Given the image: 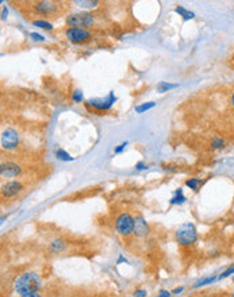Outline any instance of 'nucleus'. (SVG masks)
Returning <instances> with one entry per match:
<instances>
[{"mask_svg":"<svg viewBox=\"0 0 234 297\" xmlns=\"http://www.w3.org/2000/svg\"><path fill=\"white\" fill-rule=\"evenodd\" d=\"M175 237L180 246H191L198 241V230L194 223H184L176 230Z\"/></svg>","mask_w":234,"mask_h":297,"instance_id":"2","label":"nucleus"},{"mask_svg":"<svg viewBox=\"0 0 234 297\" xmlns=\"http://www.w3.org/2000/svg\"><path fill=\"white\" fill-rule=\"evenodd\" d=\"M66 25L76 27H91L94 25V15L92 14H75L66 18Z\"/></svg>","mask_w":234,"mask_h":297,"instance_id":"6","label":"nucleus"},{"mask_svg":"<svg viewBox=\"0 0 234 297\" xmlns=\"http://www.w3.org/2000/svg\"><path fill=\"white\" fill-rule=\"evenodd\" d=\"M120 262H126V259L123 257H119V259H118V262L117 263H120Z\"/></svg>","mask_w":234,"mask_h":297,"instance_id":"34","label":"nucleus"},{"mask_svg":"<svg viewBox=\"0 0 234 297\" xmlns=\"http://www.w3.org/2000/svg\"><path fill=\"white\" fill-rule=\"evenodd\" d=\"M72 100H73L75 103H81V101H83V92H81V91H75V92L72 94Z\"/></svg>","mask_w":234,"mask_h":297,"instance_id":"24","label":"nucleus"},{"mask_svg":"<svg viewBox=\"0 0 234 297\" xmlns=\"http://www.w3.org/2000/svg\"><path fill=\"white\" fill-rule=\"evenodd\" d=\"M76 4H79L80 7H84V8H92L99 4V1L96 0H76Z\"/></svg>","mask_w":234,"mask_h":297,"instance_id":"17","label":"nucleus"},{"mask_svg":"<svg viewBox=\"0 0 234 297\" xmlns=\"http://www.w3.org/2000/svg\"><path fill=\"white\" fill-rule=\"evenodd\" d=\"M232 281H233V284H234V276H233V277H232Z\"/></svg>","mask_w":234,"mask_h":297,"instance_id":"37","label":"nucleus"},{"mask_svg":"<svg viewBox=\"0 0 234 297\" xmlns=\"http://www.w3.org/2000/svg\"><path fill=\"white\" fill-rule=\"evenodd\" d=\"M49 250L53 254H60V252H62L65 250V243L61 239H55L53 242L50 243Z\"/></svg>","mask_w":234,"mask_h":297,"instance_id":"14","label":"nucleus"},{"mask_svg":"<svg viewBox=\"0 0 234 297\" xmlns=\"http://www.w3.org/2000/svg\"><path fill=\"white\" fill-rule=\"evenodd\" d=\"M60 3L57 1H37L34 3L35 12H38L40 15H45V16H55L57 15L58 10H60Z\"/></svg>","mask_w":234,"mask_h":297,"instance_id":"4","label":"nucleus"},{"mask_svg":"<svg viewBox=\"0 0 234 297\" xmlns=\"http://www.w3.org/2000/svg\"><path fill=\"white\" fill-rule=\"evenodd\" d=\"M115 101H117V98H115L113 92H110V95L106 99H91L87 103L91 107H94L95 109H98V111H106V109L111 108Z\"/></svg>","mask_w":234,"mask_h":297,"instance_id":"10","label":"nucleus"},{"mask_svg":"<svg viewBox=\"0 0 234 297\" xmlns=\"http://www.w3.org/2000/svg\"><path fill=\"white\" fill-rule=\"evenodd\" d=\"M177 87V84H170V83H165V81H161L159 85H157V89L160 92H168L170 89H174Z\"/></svg>","mask_w":234,"mask_h":297,"instance_id":"20","label":"nucleus"},{"mask_svg":"<svg viewBox=\"0 0 234 297\" xmlns=\"http://www.w3.org/2000/svg\"><path fill=\"white\" fill-rule=\"evenodd\" d=\"M184 287H179V288H175L174 291H172V295H180V293L184 292Z\"/></svg>","mask_w":234,"mask_h":297,"instance_id":"29","label":"nucleus"},{"mask_svg":"<svg viewBox=\"0 0 234 297\" xmlns=\"http://www.w3.org/2000/svg\"><path fill=\"white\" fill-rule=\"evenodd\" d=\"M41 288H42V280H41L40 274L35 272L23 273L14 281V291L19 296L38 293Z\"/></svg>","mask_w":234,"mask_h":297,"instance_id":"1","label":"nucleus"},{"mask_svg":"<svg viewBox=\"0 0 234 297\" xmlns=\"http://www.w3.org/2000/svg\"><path fill=\"white\" fill-rule=\"evenodd\" d=\"M202 184H203V181L200 180V178H188L187 181H185V187H188L189 189H192V191H195V192H198L199 191V188L202 187Z\"/></svg>","mask_w":234,"mask_h":297,"instance_id":"15","label":"nucleus"},{"mask_svg":"<svg viewBox=\"0 0 234 297\" xmlns=\"http://www.w3.org/2000/svg\"><path fill=\"white\" fill-rule=\"evenodd\" d=\"M230 297H234V291H233V292H232V295H230Z\"/></svg>","mask_w":234,"mask_h":297,"instance_id":"36","label":"nucleus"},{"mask_svg":"<svg viewBox=\"0 0 234 297\" xmlns=\"http://www.w3.org/2000/svg\"><path fill=\"white\" fill-rule=\"evenodd\" d=\"M126 145H127V142H125V144H120L119 146H118V148H115V150H114V153H115V154H119V153H122V151H123V150H125Z\"/></svg>","mask_w":234,"mask_h":297,"instance_id":"26","label":"nucleus"},{"mask_svg":"<svg viewBox=\"0 0 234 297\" xmlns=\"http://www.w3.org/2000/svg\"><path fill=\"white\" fill-rule=\"evenodd\" d=\"M171 296H172V292L163 289V291H160L159 296H157V297H171Z\"/></svg>","mask_w":234,"mask_h":297,"instance_id":"28","label":"nucleus"},{"mask_svg":"<svg viewBox=\"0 0 234 297\" xmlns=\"http://www.w3.org/2000/svg\"><path fill=\"white\" fill-rule=\"evenodd\" d=\"M19 144V135L14 129H5L1 133V148L5 150H15Z\"/></svg>","mask_w":234,"mask_h":297,"instance_id":"5","label":"nucleus"},{"mask_svg":"<svg viewBox=\"0 0 234 297\" xmlns=\"http://www.w3.org/2000/svg\"><path fill=\"white\" fill-rule=\"evenodd\" d=\"M155 105H156V103H153V101H149V103L141 104V105H138V107H135V111H137L138 114H142L144 111H148L149 108H153Z\"/></svg>","mask_w":234,"mask_h":297,"instance_id":"22","label":"nucleus"},{"mask_svg":"<svg viewBox=\"0 0 234 297\" xmlns=\"http://www.w3.org/2000/svg\"><path fill=\"white\" fill-rule=\"evenodd\" d=\"M23 191V184L20 181H8L1 185V196L4 198H11L18 196Z\"/></svg>","mask_w":234,"mask_h":297,"instance_id":"7","label":"nucleus"},{"mask_svg":"<svg viewBox=\"0 0 234 297\" xmlns=\"http://www.w3.org/2000/svg\"><path fill=\"white\" fill-rule=\"evenodd\" d=\"M226 142H225L224 138H221L218 135H215L211 138V148H214V150H219V148H224Z\"/></svg>","mask_w":234,"mask_h":297,"instance_id":"16","label":"nucleus"},{"mask_svg":"<svg viewBox=\"0 0 234 297\" xmlns=\"http://www.w3.org/2000/svg\"><path fill=\"white\" fill-rule=\"evenodd\" d=\"M230 276H234V263L233 265H230L228 269H225L224 272L219 274L218 280H225V278L230 277Z\"/></svg>","mask_w":234,"mask_h":297,"instance_id":"21","label":"nucleus"},{"mask_svg":"<svg viewBox=\"0 0 234 297\" xmlns=\"http://www.w3.org/2000/svg\"><path fill=\"white\" fill-rule=\"evenodd\" d=\"M20 173H22V168L18 163L7 161V162H1V165H0V174L3 178L18 177V176H20Z\"/></svg>","mask_w":234,"mask_h":297,"instance_id":"8","label":"nucleus"},{"mask_svg":"<svg viewBox=\"0 0 234 297\" xmlns=\"http://www.w3.org/2000/svg\"><path fill=\"white\" fill-rule=\"evenodd\" d=\"M133 296L134 297H146L148 296V292L145 289H137L133 292Z\"/></svg>","mask_w":234,"mask_h":297,"instance_id":"25","label":"nucleus"},{"mask_svg":"<svg viewBox=\"0 0 234 297\" xmlns=\"http://www.w3.org/2000/svg\"><path fill=\"white\" fill-rule=\"evenodd\" d=\"M115 228L119 235L129 237L134 233V218L127 212H122L115 219Z\"/></svg>","mask_w":234,"mask_h":297,"instance_id":"3","label":"nucleus"},{"mask_svg":"<svg viewBox=\"0 0 234 297\" xmlns=\"http://www.w3.org/2000/svg\"><path fill=\"white\" fill-rule=\"evenodd\" d=\"M187 201V198L184 196V193H183V189L179 188L176 192H175V196L170 200L171 205H181V204H184Z\"/></svg>","mask_w":234,"mask_h":297,"instance_id":"12","label":"nucleus"},{"mask_svg":"<svg viewBox=\"0 0 234 297\" xmlns=\"http://www.w3.org/2000/svg\"><path fill=\"white\" fill-rule=\"evenodd\" d=\"M135 168H137V170H144V169H146L148 166H146L144 162H138L135 165Z\"/></svg>","mask_w":234,"mask_h":297,"instance_id":"31","label":"nucleus"},{"mask_svg":"<svg viewBox=\"0 0 234 297\" xmlns=\"http://www.w3.org/2000/svg\"><path fill=\"white\" fill-rule=\"evenodd\" d=\"M229 103H230V107H232V109L234 111V91L230 94L229 96Z\"/></svg>","mask_w":234,"mask_h":297,"instance_id":"30","label":"nucleus"},{"mask_svg":"<svg viewBox=\"0 0 234 297\" xmlns=\"http://www.w3.org/2000/svg\"><path fill=\"white\" fill-rule=\"evenodd\" d=\"M66 38L72 42L80 44V42H85L87 40H90L91 34L85 29H79V27H72V29L66 30Z\"/></svg>","mask_w":234,"mask_h":297,"instance_id":"9","label":"nucleus"},{"mask_svg":"<svg viewBox=\"0 0 234 297\" xmlns=\"http://www.w3.org/2000/svg\"><path fill=\"white\" fill-rule=\"evenodd\" d=\"M175 11H176V12H177L179 15H181V16H183L185 20L194 19V18H195L194 12H191V11H188V10H185L184 7H177V8H176Z\"/></svg>","mask_w":234,"mask_h":297,"instance_id":"18","label":"nucleus"},{"mask_svg":"<svg viewBox=\"0 0 234 297\" xmlns=\"http://www.w3.org/2000/svg\"><path fill=\"white\" fill-rule=\"evenodd\" d=\"M218 280V276H209V277H204L199 281H196L194 284V289H199L202 287H207V285H211V284H214L215 281Z\"/></svg>","mask_w":234,"mask_h":297,"instance_id":"13","label":"nucleus"},{"mask_svg":"<svg viewBox=\"0 0 234 297\" xmlns=\"http://www.w3.org/2000/svg\"><path fill=\"white\" fill-rule=\"evenodd\" d=\"M202 297H219V296H217V295H206V296H202Z\"/></svg>","mask_w":234,"mask_h":297,"instance_id":"35","label":"nucleus"},{"mask_svg":"<svg viewBox=\"0 0 234 297\" xmlns=\"http://www.w3.org/2000/svg\"><path fill=\"white\" fill-rule=\"evenodd\" d=\"M56 157L61 161H65V162H69V161H73V157H70L69 154L66 153L65 150L60 148V150H57V153H56Z\"/></svg>","mask_w":234,"mask_h":297,"instance_id":"19","label":"nucleus"},{"mask_svg":"<svg viewBox=\"0 0 234 297\" xmlns=\"http://www.w3.org/2000/svg\"><path fill=\"white\" fill-rule=\"evenodd\" d=\"M5 16H7V8H3V16H1V18L5 19Z\"/></svg>","mask_w":234,"mask_h":297,"instance_id":"33","label":"nucleus"},{"mask_svg":"<svg viewBox=\"0 0 234 297\" xmlns=\"http://www.w3.org/2000/svg\"><path fill=\"white\" fill-rule=\"evenodd\" d=\"M134 234L140 238L146 237L149 234V226L142 216H137L134 219Z\"/></svg>","mask_w":234,"mask_h":297,"instance_id":"11","label":"nucleus"},{"mask_svg":"<svg viewBox=\"0 0 234 297\" xmlns=\"http://www.w3.org/2000/svg\"><path fill=\"white\" fill-rule=\"evenodd\" d=\"M30 37H31V38H33V40H34V41H45V38H44V37H42V35H41V34H37V33H31Z\"/></svg>","mask_w":234,"mask_h":297,"instance_id":"27","label":"nucleus"},{"mask_svg":"<svg viewBox=\"0 0 234 297\" xmlns=\"http://www.w3.org/2000/svg\"><path fill=\"white\" fill-rule=\"evenodd\" d=\"M20 297H42L40 293H33V295H26V296H20Z\"/></svg>","mask_w":234,"mask_h":297,"instance_id":"32","label":"nucleus"},{"mask_svg":"<svg viewBox=\"0 0 234 297\" xmlns=\"http://www.w3.org/2000/svg\"><path fill=\"white\" fill-rule=\"evenodd\" d=\"M33 25L38 26V27H41V29H45V30H52V29H53L52 23L46 22V20H34V22H33Z\"/></svg>","mask_w":234,"mask_h":297,"instance_id":"23","label":"nucleus"}]
</instances>
